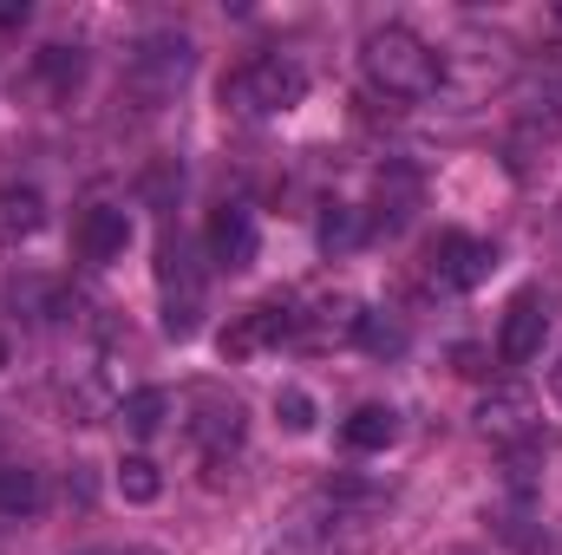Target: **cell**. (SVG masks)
Here are the masks:
<instances>
[{
  "label": "cell",
  "instance_id": "cell-1",
  "mask_svg": "<svg viewBox=\"0 0 562 555\" xmlns=\"http://www.w3.org/2000/svg\"><path fill=\"white\" fill-rule=\"evenodd\" d=\"M360 66L373 79V92H386V99H431L438 79H445V59L413 26H373L367 46H360Z\"/></svg>",
  "mask_w": 562,
  "mask_h": 555
},
{
  "label": "cell",
  "instance_id": "cell-2",
  "mask_svg": "<svg viewBox=\"0 0 562 555\" xmlns=\"http://www.w3.org/2000/svg\"><path fill=\"white\" fill-rule=\"evenodd\" d=\"M301 99H307V66L288 59V53H262V59H249L223 79V105L236 118H281Z\"/></svg>",
  "mask_w": 562,
  "mask_h": 555
},
{
  "label": "cell",
  "instance_id": "cell-3",
  "mask_svg": "<svg viewBox=\"0 0 562 555\" xmlns=\"http://www.w3.org/2000/svg\"><path fill=\"white\" fill-rule=\"evenodd\" d=\"M157 301H164V333L190 340L203 327V301H210V269L196 256V242H183L177 229L157 242Z\"/></svg>",
  "mask_w": 562,
  "mask_h": 555
},
{
  "label": "cell",
  "instance_id": "cell-4",
  "mask_svg": "<svg viewBox=\"0 0 562 555\" xmlns=\"http://www.w3.org/2000/svg\"><path fill=\"white\" fill-rule=\"evenodd\" d=\"M177 418H183L190 444H196L210 464H223V457L249 438V412H243V399H236L229 386H216V380L183 386V393H177Z\"/></svg>",
  "mask_w": 562,
  "mask_h": 555
},
{
  "label": "cell",
  "instance_id": "cell-5",
  "mask_svg": "<svg viewBox=\"0 0 562 555\" xmlns=\"http://www.w3.org/2000/svg\"><path fill=\"white\" fill-rule=\"evenodd\" d=\"M190 66H196V46L183 33H144L132 46V59H125V86H132L138 105H164L190 79Z\"/></svg>",
  "mask_w": 562,
  "mask_h": 555
},
{
  "label": "cell",
  "instance_id": "cell-6",
  "mask_svg": "<svg viewBox=\"0 0 562 555\" xmlns=\"http://www.w3.org/2000/svg\"><path fill=\"white\" fill-rule=\"evenodd\" d=\"M203 249H210V269H223V275L256 269V256H262V223H256V209H249V203H223V209L210 216V229H203Z\"/></svg>",
  "mask_w": 562,
  "mask_h": 555
},
{
  "label": "cell",
  "instance_id": "cell-7",
  "mask_svg": "<svg viewBox=\"0 0 562 555\" xmlns=\"http://www.w3.org/2000/svg\"><path fill=\"white\" fill-rule=\"evenodd\" d=\"M491 269H497V249H491L484 236L445 229V236L431 242V281L451 287V294H471L477 281H491Z\"/></svg>",
  "mask_w": 562,
  "mask_h": 555
},
{
  "label": "cell",
  "instance_id": "cell-8",
  "mask_svg": "<svg viewBox=\"0 0 562 555\" xmlns=\"http://www.w3.org/2000/svg\"><path fill=\"white\" fill-rule=\"evenodd\" d=\"M543 340H550V307H543V294H537V287L510 294V307H504V320H497V360H504V366H530V360L543 353Z\"/></svg>",
  "mask_w": 562,
  "mask_h": 555
},
{
  "label": "cell",
  "instance_id": "cell-9",
  "mask_svg": "<svg viewBox=\"0 0 562 555\" xmlns=\"http://www.w3.org/2000/svg\"><path fill=\"white\" fill-rule=\"evenodd\" d=\"M281 340H294V314L281 307V301H262V307H243L229 327H223V360H256V353H269Z\"/></svg>",
  "mask_w": 562,
  "mask_h": 555
},
{
  "label": "cell",
  "instance_id": "cell-10",
  "mask_svg": "<svg viewBox=\"0 0 562 555\" xmlns=\"http://www.w3.org/2000/svg\"><path fill=\"white\" fill-rule=\"evenodd\" d=\"M125 249H132V216L119 203H92L79 216V256L86 262H119Z\"/></svg>",
  "mask_w": 562,
  "mask_h": 555
},
{
  "label": "cell",
  "instance_id": "cell-11",
  "mask_svg": "<svg viewBox=\"0 0 562 555\" xmlns=\"http://www.w3.org/2000/svg\"><path fill=\"white\" fill-rule=\"evenodd\" d=\"M477 424H484V438H530L537 431V399L524 393V386H497V393H484V406H477Z\"/></svg>",
  "mask_w": 562,
  "mask_h": 555
},
{
  "label": "cell",
  "instance_id": "cell-12",
  "mask_svg": "<svg viewBox=\"0 0 562 555\" xmlns=\"http://www.w3.org/2000/svg\"><path fill=\"white\" fill-rule=\"evenodd\" d=\"M40 223H46V196L33 183H0V249L33 242Z\"/></svg>",
  "mask_w": 562,
  "mask_h": 555
},
{
  "label": "cell",
  "instance_id": "cell-13",
  "mask_svg": "<svg viewBox=\"0 0 562 555\" xmlns=\"http://www.w3.org/2000/svg\"><path fill=\"white\" fill-rule=\"evenodd\" d=\"M170 412H177V399H170L164 386H138V393H125V399H119V424H125L132 438H157Z\"/></svg>",
  "mask_w": 562,
  "mask_h": 555
},
{
  "label": "cell",
  "instance_id": "cell-14",
  "mask_svg": "<svg viewBox=\"0 0 562 555\" xmlns=\"http://www.w3.org/2000/svg\"><path fill=\"white\" fill-rule=\"evenodd\" d=\"M40 503H46L40 471H26V464H0V523H26Z\"/></svg>",
  "mask_w": 562,
  "mask_h": 555
},
{
  "label": "cell",
  "instance_id": "cell-15",
  "mask_svg": "<svg viewBox=\"0 0 562 555\" xmlns=\"http://www.w3.org/2000/svg\"><path fill=\"white\" fill-rule=\"evenodd\" d=\"M340 438H347V451H386L400 438V412L393 406H360V412L340 424Z\"/></svg>",
  "mask_w": 562,
  "mask_h": 555
},
{
  "label": "cell",
  "instance_id": "cell-16",
  "mask_svg": "<svg viewBox=\"0 0 562 555\" xmlns=\"http://www.w3.org/2000/svg\"><path fill=\"white\" fill-rule=\"evenodd\" d=\"M40 79H46L53 92H72V86L86 79V53H79V46H46V53H40Z\"/></svg>",
  "mask_w": 562,
  "mask_h": 555
},
{
  "label": "cell",
  "instance_id": "cell-17",
  "mask_svg": "<svg viewBox=\"0 0 562 555\" xmlns=\"http://www.w3.org/2000/svg\"><path fill=\"white\" fill-rule=\"evenodd\" d=\"M373 360H393V353H406V327L400 320H386V314H360V333H353Z\"/></svg>",
  "mask_w": 562,
  "mask_h": 555
},
{
  "label": "cell",
  "instance_id": "cell-18",
  "mask_svg": "<svg viewBox=\"0 0 562 555\" xmlns=\"http://www.w3.org/2000/svg\"><path fill=\"white\" fill-rule=\"evenodd\" d=\"M557 138H562V105L524 112V125H517V138H510V157L524 163V150H530V144H557Z\"/></svg>",
  "mask_w": 562,
  "mask_h": 555
},
{
  "label": "cell",
  "instance_id": "cell-19",
  "mask_svg": "<svg viewBox=\"0 0 562 555\" xmlns=\"http://www.w3.org/2000/svg\"><path fill=\"white\" fill-rule=\"evenodd\" d=\"M119 490H125V503H150V497L164 490V477H157L150 457H125V464H119Z\"/></svg>",
  "mask_w": 562,
  "mask_h": 555
},
{
  "label": "cell",
  "instance_id": "cell-20",
  "mask_svg": "<svg viewBox=\"0 0 562 555\" xmlns=\"http://www.w3.org/2000/svg\"><path fill=\"white\" fill-rule=\"evenodd\" d=\"M360 242V216L347 209V203H327V216H321V249H353Z\"/></svg>",
  "mask_w": 562,
  "mask_h": 555
},
{
  "label": "cell",
  "instance_id": "cell-21",
  "mask_svg": "<svg viewBox=\"0 0 562 555\" xmlns=\"http://www.w3.org/2000/svg\"><path fill=\"white\" fill-rule=\"evenodd\" d=\"M276 412H281V424H288V431H307V424H314V399L288 386V393L276 399Z\"/></svg>",
  "mask_w": 562,
  "mask_h": 555
},
{
  "label": "cell",
  "instance_id": "cell-22",
  "mask_svg": "<svg viewBox=\"0 0 562 555\" xmlns=\"http://www.w3.org/2000/svg\"><path fill=\"white\" fill-rule=\"evenodd\" d=\"M26 20V7H0V26H20Z\"/></svg>",
  "mask_w": 562,
  "mask_h": 555
},
{
  "label": "cell",
  "instance_id": "cell-23",
  "mask_svg": "<svg viewBox=\"0 0 562 555\" xmlns=\"http://www.w3.org/2000/svg\"><path fill=\"white\" fill-rule=\"evenodd\" d=\"M550 386H557V399H562V360H557V366H550Z\"/></svg>",
  "mask_w": 562,
  "mask_h": 555
},
{
  "label": "cell",
  "instance_id": "cell-24",
  "mask_svg": "<svg viewBox=\"0 0 562 555\" xmlns=\"http://www.w3.org/2000/svg\"><path fill=\"white\" fill-rule=\"evenodd\" d=\"M112 555H157V550H112Z\"/></svg>",
  "mask_w": 562,
  "mask_h": 555
},
{
  "label": "cell",
  "instance_id": "cell-25",
  "mask_svg": "<svg viewBox=\"0 0 562 555\" xmlns=\"http://www.w3.org/2000/svg\"><path fill=\"white\" fill-rule=\"evenodd\" d=\"M0 366H7V340H0Z\"/></svg>",
  "mask_w": 562,
  "mask_h": 555
}]
</instances>
